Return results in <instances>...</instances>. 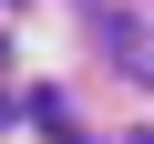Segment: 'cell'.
Here are the masks:
<instances>
[{
  "label": "cell",
  "mask_w": 154,
  "mask_h": 144,
  "mask_svg": "<svg viewBox=\"0 0 154 144\" xmlns=\"http://www.w3.org/2000/svg\"><path fill=\"white\" fill-rule=\"evenodd\" d=\"M103 41H113V62L134 72V83H154V21H134V11H103Z\"/></svg>",
  "instance_id": "obj_1"
},
{
  "label": "cell",
  "mask_w": 154,
  "mask_h": 144,
  "mask_svg": "<svg viewBox=\"0 0 154 144\" xmlns=\"http://www.w3.org/2000/svg\"><path fill=\"white\" fill-rule=\"evenodd\" d=\"M0 124H11V103H0Z\"/></svg>",
  "instance_id": "obj_2"
}]
</instances>
